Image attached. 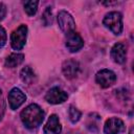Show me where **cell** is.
<instances>
[{"mask_svg":"<svg viewBox=\"0 0 134 134\" xmlns=\"http://www.w3.org/2000/svg\"><path fill=\"white\" fill-rule=\"evenodd\" d=\"M25 100H26V95L23 93L21 89L15 87L8 92V104L12 110L18 109Z\"/></svg>","mask_w":134,"mask_h":134,"instance_id":"ba28073f","label":"cell"},{"mask_svg":"<svg viewBox=\"0 0 134 134\" xmlns=\"http://www.w3.org/2000/svg\"><path fill=\"white\" fill-rule=\"evenodd\" d=\"M5 15H6V7L2 2H0V21L4 19Z\"/></svg>","mask_w":134,"mask_h":134,"instance_id":"ffe728a7","label":"cell"},{"mask_svg":"<svg viewBox=\"0 0 134 134\" xmlns=\"http://www.w3.org/2000/svg\"><path fill=\"white\" fill-rule=\"evenodd\" d=\"M24 61V54L22 53H12L9 54L5 61H4V65L7 68H15L17 66H19L20 64H22V62Z\"/></svg>","mask_w":134,"mask_h":134,"instance_id":"4fadbf2b","label":"cell"},{"mask_svg":"<svg viewBox=\"0 0 134 134\" xmlns=\"http://www.w3.org/2000/svg\"><path fill=\"white\" fill-rule=\"evenodd\" d=\"M129 134H133V129H132V128L130 129V132H129Z\"/></svg>","mask_w":134,"mask_h":134,"instance_id":"7402d4cb","label":"cell"},{"mask_svg":"<svg viewBox=\"0 0 134 134\" xmlns=\"http://www.w3.org/2000/svg\"><path fill=\"white\" fill-rule=\"evenodd\" d=\"M6 40H7V36H6V31L5 29L0 25V48L3 47L6 43Z\"/></svg>","mask_w":134,"mask_h":134,"instance_id":"d6986e66","label":"cell"},{"mask_svg":"<svg viewBox=\"0 0 134 134\" xmlns=\"http://www.w3.org/2000/svg\"><path fill=\"white\" fill-rule=\"evenodd\" d=\"M0 95H1V89H0Z\"/></svg>","mask_w":134,"mask_h":134,"instance_id":"603a6c76","label":"cell"},{"mask_svg":"<svg viewBox=\"0 0 134 134\" xmlns=\"http://www.w3.org/2000/svg\"><path fill=\"white\" fill-rule=\"evenodd\" d=\"M103 24L114 35L118 36L122 31V16L118 12H110L104 17Z\"/></svg>","mask_w":134,"mask_h":134,"instance_id":"7a4b0ae2","label":"cell"},{"mask_svg":"<svg viewBox=\"0 0 134 134\" xmlns=\"http://www.w3.org/2000/svg\"><path fill=\"white\" fill-rule=\"evenodd\" d=\"M4 109H5V105H4V102L3 100H0V120L4 114Z\"/></svg>","mask_w":134,"mask_h":134,"instance_id":"44dd1931","label":"cell"},{"mask_svg":"<svg viewBox=\"0 0 134 134\" xmlns=\"http://www.w3.org/2000/svg\"><path fill=\"white\" fill-rule=\"evenodd\" d=\"M111 58L117 64H124L127 60V47L124 43L118 42L111 48Z\"/></svg>","mask_w":134,"mask_h":134,"instance_id":"8fae6325","label":"cell"},{"mask_svg":"<svg viewBox=\"0 0 134 134\" xmlns=\"http://www.w3.org/2000/svg\"><path fill=\"white\" fill-rule=\"evenodd\" d=\"M125 130L124 121L117 117H111L106 120L104 126L105 134H119Z\"/></svg>","mask_w":134,"mask_h":134,"instance_id":"9c48e42d","label":"cell"},{"mask_svg":"<svg viewBox=\"0 0 134 134\" xmlns=\"http://www.w3.org/2000/svg\"><path fill=\"white\" fill-rule=\"evenodd\" d=\"M67 98H68L67 92H65L64 90H62L59 87H53V88L49 89L45 95V99L49 104H53V105L62 104L65 100H67Z\"/></svg>","mask_w":134,"mask_h":134,"instance_id":"8992f818","label":"cell"},{"mask_svg":"<svg viewBox=\"0 0 134 134\" xmlns=\"http://www.w3.org/2000/svg\"><path fill=\"white\" fill-rule=\"evenodd\" d=\"M65 46L70 52H76L84 46V41L77 32L72 31L66 35Z\"/></svg>","mask_w":134,"mask_h":134,"instance_id":"52a82bcc","label":"cell"},{"mask_svg":"<svg viewBox=\"0 0 134 134\" xmlns=\"http://www.w3.org/2000/svg\"><path fill=\"white\" fill-rule=\"evenodd\" d=\"M68 116H69V119L72 124H75L80 120L81 116H82V113L79 109H76L74 106H70L69 107V110H68Z\"/></svg>","mask_w":134,"mask_h":134,"instance_id":"ac0fdd59","label":"cell"},{"mask_svg":"<svg viewBox=\"0 0 134 134\" xmlns=\"http://www.w3.org/2000/svg\"><path fill=\"white\" fill-rule=\"evenodd\" d=\"M27 26L25 24H21L18 28H16L12 35H10V44L12 47L15 50H21L25 43L27 38Z\"/></svg>","mask_w":134,"mask_h":134,"instance_id":"3957f363","label":"cell"},{"mask_svg":"<svg viewBox=\"0 0 134 134\" xmlns=\"http://www.w3.org/2000/svg\"><path fill=\"white\" fill-rule=\"evenodd\" d=\"M39 2L38 1H26L24 2V10L28 16H34L37 13Z\"/></svg>","mask_w":134,"mask_h":134,"instance_id":"e0dca14e","label":"cell"},{"mask_svg":"<svg viewBox=\"0 0 134 134\" xmlns=\"http://www.w3.org/2000/svg\"><path fill=\"white\" fill-rule=\"evenodd\" d=\"M20 77H21L22 82L25 83V84H27V85L32 84V83L36 81V79H37L36 73L34 72V70H32L29 66H26V67H24V68L21 70V72H20Z\"/></svg>","mask_w":134,"mask_h":134,"instance_id":"5bb4252c","label":"cell"},{"mask_svg":"<svg viewBox=\"0 0 134 134\" xmlns=\"http://www.w3.org/2000/svg\"><path fill=\"white\" fill-rule=\"evenodd\" d=\"M58 24L62 31H64L66 35L69 32L74 31L75 29V21L71 14H69L66 10H60L58 14Z\"/></svg>","mask_w":134,"mask_h":134,"instance_id":"277c9868","label":"cell"},{"mask_svg":"<svg viewBox=\"0 0 134 134\" xmlns=\"http://www.w3.org/2000/svg\"><path fill=\"white\" fill-rule=\"evenodd\" d=\"M95 81L102 88H109L116 82V74L110 69H102L96 73Z\"/></svg>","mask_w":134,"mask_h":134,"instance_id":"5b68a950","label":"cell"},{"mask_svg":"<svg viewBox=\"0 0 134 134\" xmlns=\"http://www.w3.org/2000/svg\"><path fill=\"white\" fill-rule=\"evenodd\" d=\"M53 21V15H52V9L50 6H47L46 9L44 10L42 15V22L44 26H49L52 24Z\"/></svg>","mask_w":134,"mask_h":134,"instance_id":"2e32d148","label":"cell"},{"mask_svg":"<svg viewBox=\"0 0 134 134\" xmlns=\"http://www.w3.org/2000/svg\"><path fill=\"white\" fill-rule=\"evenodd\" d=\"M45 113L41 109V107L37 104L28 105L24 110H22L20 117L24 126L28 129L38 128L44 120Z\"/></svg>","mask_w":134,"mask_h":134,"instance_id":"6da1fadb","label":"cell"},{"mask_svg":"<svg viewBox=\"0 0 134 134\" xmlns=\"http://www.w3.org/2000/svg\"><path fill=\"white\" fill-rule=\"evenodd\" d=\"M44 134H61L62 132V126L60 122V119L58 115L51 114L44 126Z\"/></svg>","mask_w":134,"mask_h":134,"instance_id":"7c38bea8","label":"cell"},{"mask_svg":"<svg viewBox=\"0 0 134 134\" xmlns=\"http://www.w3.org/2000/svg\"><path fill=\"white\" fill-rule=\"evenodd\" d=\"M99 120H100V117L97 114H95V113L89 114L88 120H87V127H88V129L90 131H92V132H97L98 131Z\"/></svg>","mask_w":134,"mask_h":134,"instance_id":"9a60e30c","label":"cell"},{"mask_svg":"<svg viewBox=\"0 0 134 134\" xmlns=\"http://www.w3.org/2000/svg\"><path fill=\"white\" fill-rule=\"evenodd\" d=\"M62 71L66 79L72 80L76 77L80 72V64L77 61L72 60V59L66 60L62 65Z\"/></svg>","mask_w":134,"mask_h":134,"instance_id":"30bf717a","label":"cell"}]
</instances>
